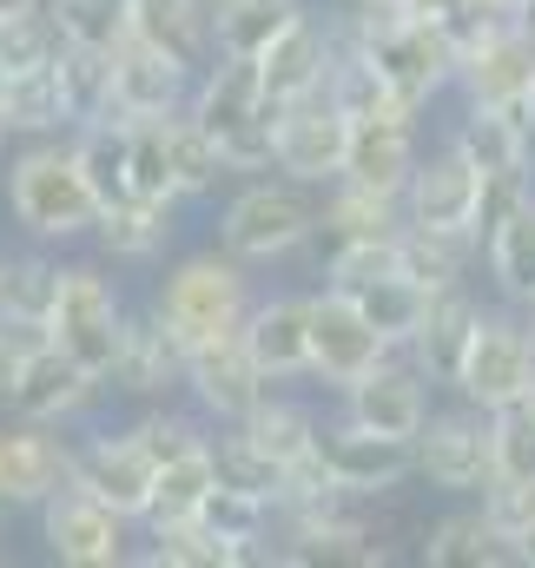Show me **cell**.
Listing matches in <instances>:
<instances>
[{
  "instance_id": "1",
  "label": "cell",
  "mask_w": 535,
  "mask_h": 568,
  "mask_svg": "<svg viewBox=\"0 0 535 568\" xmlns=\"http://www.w3.org/2000/svg\"><path fill=\"white\" fill-rule=\"evenodd\" d=\"M331 20H337V40H344L351 53H364V60L384 73V87H391V100H397L403 113L423 120L430 100H443V93L456 87V47H450L430 20H410L391 0L331 7Z\"/></svg>"
},
{
  "instance_id": "2",
  "label": "cell",
  "mask_w": 535,
  "mask_h": 568,
  "mask_svg": "<svg viewBox=\"0 0 535 568\" xmlns=\"http://www.w3.org/2000/svg\"><path fill=\"white\" fill-rule=\"evenodd\" d=\"M100 192L87 185V165L73 152V133L27 140L7 159V219L27 232V245H87L100 225Z\"/></svg>"
},
{
  "instance_id": "3",
  "label": "cell",
  "mask_w": 535,
  "mask_h": 568,
  "mask_svg": "<svg viewBox=\"0 0 535 568\" xmlns=\"http://www.w3.org/2000/svg\"><path fill=\"white\" fill-rule=\"evenodd\" d=\"M252 304H259L252 265L232 258L225 245H205V252H185L179 265H165V278H159L145 311L192 351V344H212V337L245 331Z\"/></svg>"
},
{
  "instance_id": "4",
  "label": "cell",
  "mask_w": 535,
  "mask_h": 568,
  "mask_svg": "<svg viewBox=\"0 0 535 568\" xmlns=\"http://www.w3.org/2000/svg\"><path fill=\"white\" fill-rule=\"evenodd\" d=\"M317 239V185H297L284 172H252L225 205H219V245L245 258L252 272L284 265Z\"/></svg>"
},
{
  "instance_id": "5",
  "label": "cell",
  "mask_w": 535,
  "mask_h": 568,
  "mask_svg": "<svg viewBox=\"0 0 535 568\" xmlns=\"http://www.w3.org/2000/svg\"><path fill=\"white\" fill-rule=\"evenodd\" d=\"M192 120L219 140L232 179H252L271 172V120L277 106L259 87V60H212L192 87Z\"/></svg>"
},
{
  "instance_id": "6",
  "label": "cell",
  "mask_w": 535,
  "mask_h": 568,
  "mask_svg": "<svg viewBox=\"0 0 535 568\" xmlns=\"http://www.w3.org/2000/svg\"><path fill=\"white\" fill-rule=\"evenodd\" d=\"M127 324H133V311H127L120 284L107 278V265H93V258L60 265V291H53V311H47V331H53L60 351H73L87 371L107 377L120 344H127Z\"/></svg>"
},
{
  "instance_id": "7",
  "label": "cell",
  "mask_w": 535,
  "mask_h": 568,
  "mask_svg": "<svg viewBox=\"0 0 535 568\" xmlns=\"http://www.w3.org/2000/svg\"><path fill=\"white\" fill-rule=\"evenodd\" d=\"M410 443H416V476L456 503H476L496 483V429H489V410L470 397L436 404Z\"/></svg>"
},
{
  "instance_id": "8",
  "label": "cell",
  "mask_w": 535,
  "mask_h": 568,
  "mask_svg": "<svg viewBox=\"0 0 535 568\" xmlns=\"http://www.w3.org/2000/svg\"><path fill=\"white\" fill-rule=\"evenodd\" d=\"M529 377H535V337H529V317L516 304H483L470 344H463V364H456V397L483 404V410H509L529 397Z\"/></svg>"
},
{
  "instance_id": "9",
  "label": "cell",
  "mask_w": 535,
  "mask_h": 568,
  "mask_svg": "<svg viewBox=\"0 0 535 568\" xmlns=\"http://www.w3.org/2000/svg\"><path fill=\"white\" fill-rule=\"evenodd\" d=\"M40 542H47V556L67 568H127L139 556L133 549V529L120 509H107L100 496H87V489H60V496H47L40 509Z\"/></svg>"
},
{
  "instance_id": "10",
  "label": "cell",
  "mask_w": 535,
  "mask_h": 568,
  "mask_svg": "<svg viewBox=\"0 0 535 568\" xmlns=\"http://www.w3.org/2000/svg\"><path fill=\"white\" fill-rule=\"evenodd\" d=\"M344 152H351V113L331 93L277 106V120H271V172L324 192L344 172Z\"/></svg>"
},
{
  "instance_id": "11",
  "label": "cell",
  "mask_w": 535,
  "mask_h": 568,
  "mask_svg": "<svg viewBox=\"0 0 535 568\" xmlns=\"http://www.w3.org/2000/svg\"><path fill=\"white\" fill-rule=\"evenodd\" d=\"M317 463L331 469V483L344 496L377 503V496H391V489H403L416 476V443L410 436H384V429H364L337 410L331 424L317 429Z\"/></svg>"
},
{
  "instance_id": "12",
  "label": "cell",
  "mask_w": 535,
  "mask_h": 568,
  "mask_svg": "<svg viewBox=\"0 0 535 568\" xmlns=\"http://www.w3.org/2000/svg\"><path fill=\"white\" fill-rule=\"evenodd\" d=\"M100 397H107V377L100 371H87L73 351H60V344H40V351H27L20 364H13V384H7V410L13 417H33V424H80L87 410H100Z\"/></svg>"
},
{
  "instance_id": "13",
  "label": "cell",
  "mask_w": 535,
  "mask_h": 568,
  "mask_svg": "<svg viewBox=\"0 0 535 568\" xmlns=\"http://www.w3.org/2000/svg\"><path fill=\"white\" fill-rule=\"evenodd\" d=\"M73 489L100 496V503L120 509L127 523H145L152 489H159V456L133 436V424L127 429H93V436L73 443Z\"/></svg>"
},
{
  "instance_id": "14",
  "label": "cell",
  "mask_w": 535,
  "mask_h": 568,
  "mask_svg": "<svg viewBox=\"0 0 535 568\" xmlns=\"http://www.w3.org/2000/svg\"><path fill=\"white\" fill-rule=\"evenodd\" d=\"M476 212H483V172L443 133L416 159V172L403 185V225H416V232H476Z\"/></svg>"
},
{
  "instance_id": "15",
  "label": "cell",
  "mask_w": 535,
  "mask_h": 568,
  "mask_svg": "<svg viewBox=\"0 0 535 568\" xmlns=\"http://www.w3.org/2000/svg\"><path fill=\"white\" fill-rule=\"evenodd\" d=\"M185 404L205 417L212 429L239 424V417H252L259 410V397H265V371L252 364V351H245V331H232V337H212V344H192L185 351Z\"/></svg>"
},
{
  "instance_id": "16",
  "label": "cell",
  "mask_w": 535,
  "mask_h": 568,
  "mask_svg": "<svg viewBox=\"0 0 535 568\" xmlns=\"http://www.w3.org/2000/svg\"><path fill=\"white\" fill-rule=\"evenodd\" d=\"M391 357V344L377 337V324L331 284L311 291V384L324 390H344L357 384L364 371H377Z\"/></svg>"
},
{
  "instance_id": "17",
  "label": "cell",
  "mask_w": 535,
  "mask_h": 568,
  "mask_svg": "<svg viewBox=\"0 0 535 568\" xmlns=\"http://www.w3.org/2000/svg\"><path fill=\"white\" fill-rule=\"evenodd\" d=\"M67 483H73V436H60V424H33L7 410L0 417V503L40 509Z\"/></svg>"
},
{
  "instance_id": "18",
  "label": "cell",
  "mask_w": 535,
  "mask_h": 568,
  "mask_svg": "<svg viewBox=\"0 0 535 568\" xmlns=\"http://www.w3.org/2000/svg\"><path fill=\"white\" fill-rule=\"evenodd\" d=\"M463 106H529L535 93V20H496L456 60Z\"/></svg>"
},
{
  "instance_id": "19",
  "label": "cell",
  "mask_w": 535,
  "mask_h": 568,
  "mask_svg": "<svg viewBox=\"0 0 535 568\" xmlns=\"http://www.w3.org/2000/svg\"><path fill=\"white\" fill-rule=\"evenodd\" d=\"M331 67H337V20L304 7L265 53H259V87H265L271 106H291V100H311L331 87Z\"/></svg>"
},
{
  "instance_id": "20",
  "label": "cell",
  "mask_w": 535,
  "mask_h": 568,
  "mask_svg": "<svg viewBox=\"0 0 535 568\" xmlns=\"http://www.w3.org/2000/svg\"><path fill=\"white\" fill-rule=\"evenodd\" d=\"M430 390H436V384L416 371V357H410V351H391L377 371H364L357 384L337 390V410L364 429H384V436H416L423 417L436 410Z\"/></svg>"
},
{
  "instance_id": "21",
  "label": "cell",
  "mask_w": 535,
  "mask_h": 568,
  "mask_svg": "<svg viewBox=\"0 0 535 568\" xmlns=\"http://www.w3.org/2000/svg\"><path fill=\"white\" fill-rule=\"evenodd\" d=\"M192 87H199L192 67H179L172 53L145 47L133 33L113 47V120H165V113H185L192 106Z\"/></svg>"
},
{
  "instance_id": "22",
  "label": "cell",
  "mask_w": 535,
  "mask_h": 568,
  "mask_svg": "<svg viewBox=\"0 0 535 568\" xmlns=\"http://www.w3.org/2000/svg\"><path fill=\"white\" fill-rule=\"evenodd\" d=\"M245 351L265 371V384L311 377V291H265L245 317Z\"/></svg>"
},
{
  "instance_id": "23",
  "label": "cell",
  "mask_w": 535,
  "mask_h": 568,
  "mask_svg": "<svg viewBox=\"0 0 535 568\" xmlns=\"http://www.w3.org/2000/svg\"><path fill=\"white\" fill-rule=\"evenodd\" d=\"M179 384H185V344L152 311H139L133 324H127V344H120L113 371H107V390L133 397V404H165Z\"/></svg>"
},
{
  "instance_id": "24",
  "label": "cell",
  "mask_w": 535,
  "mask_h": 568,
  "mask_svg": "<svg viewBox=\"0 0 535 568\" xmlns=\"http://www.w3.org/2000/svg\"><path fill=\"white\" fill-rule=\"evenodd\" d=\"M423 159V133L410 113H371V120H351V152H344V172L351 185H371V192H397L410 185Z\"/></svg>"
},
{
  "instance_id": "25",
  "label": "cell",
  "mask_w": 535,
  "mask_h": 568,
  "mask_svg": "<svg viewBox=\"0 0 535 568\" xmlns=\"http://www.w3.org/2000/svg\"><path fill=\"white\" fill-rule=\"evenodd\" d=\"M172 239H179V199H120L93 225L100 258L107 265H133V272L139 265H165Z\"/></svg>"
},
{
  "instance_id": "26",
  "label": "cell",
  "mask_w": 535,
  "mask_h": 568,
  "mask_svg": "<svg viewBox=\"0 0 535 568\" xmlns=\"http://www.w3.org/2000/svg\"><path fill=\"white\" fill-rule=\"evenodd\" d=\"M476 317H483L476 284L430 291V311H423V324H416V337H410V357H416V371H423L436 390H450V384H456V364H463V344H470Z\"/></svg>"
},
{
  "instance_id": "27",
  "label": "cell",
  "mask_w": 535,
  "mask_h": 568,
  "mask_svg": "<svg viewBox=\"0 0 535 568\" xmlns=\"http://www.w3.org/2000/svg\"><path fill=\"white\" fill-rule=\"evenodd\" d=\"M127 33L172 53L179 67L205 73L219 60L212 47V0H127Z\"/></svg>"
},
{
  "instance_id": "28",
  "label": "cell",
  "mask_w": 535,
  "mask_h": 568,
  "mask_svg": "<svg viewBox=\"0 0 535 568\" xmlns=\"http://www.w3.org/2000/svg\"><path fill=\"white\" fill-rule=\"evenodd\" d=\"M476 245H483V278H489V291L503 304L529 311L535 304V192L516 199Z\"/></svg>"
},
{
  "instance_id": "29",
  "label": "cell",
  "mask_w": 535,
  "mask_h": 568,
  "mask_svg": "<svg viewBox=\"0 0 535 568\" xmlns=\"http://www.w3.org/2000/svg\"><path fill=\"white\" fill-rule=\"evenodd\" d=\"M450 140L470 152V165L483 179L496 172H535V133H529V113L523 106H463V120L450 126Z\"/></svg>"
},
{
  "instance_id": "30",
  "label": "cell",
  "mask_w": 535,
  "mask_h": 568,
  "mask_svg": "<svg viewBox=\"0 0 535 568\" xmlns=\"http://www.w3.org/2000/svg\"><path fill=\"white\" fill-rule=\"evenodd\" d=\"M225 429H239L259 456H271V463L291 476V469L317 449V429H324V417H317L304 397H291L284 384H271L265 397H259V410H252V417H239V424H225Z\"/></svg>"
},
{
  "instance_id": "31",
  "label": "cell",
  "mask_w": 535,
  "mask_h": 568,
  "mask_svg": "<svg viewBox=\"0 0 535 568\" xmlns=\"http://www.w3.org/2000/svg\"><path fill=\"white\" fill-rule=\"evenodd\" d=\"M397 232H403L397 192H371V185H351V179H331L317 192V239H324V252L351 245V239H397Z\"/></svg>"
},
{
  "instance_id": "32",
  "label": "cell",
  "mask_w": 535,
  "mask_h": 568,
  "mask_svg": "<svg viewBox=\"0 0 535 568\" xmlns=\"http://www.w3.org/2000/svg\"><path fill=\"white\" fill-rule=\"evenodd\" d=\"M430 568H516V549H509V536L489 523V509L483 503H470V509H450L443 523H430V536H423V549H416Z\"/></svg>"
},
{
  "instance_id": "33",
  "label": "cell",
  "mask_w": 535,
  "mask_h": 568,
  "mask_svg": "<svg viewBox=\"0 0 535 568\" xmlns=\"http://www.w3.org/2000/svg\"><path fill=\"white\" fill-rule=\"evenodd\" d=\"M53 87H60V120H67V133H80V126H93V120H113V47L60 40Z\"/></svg>"
},
{
  "instance_id": "34",
  "label": "cell",
  "mask_w": 535,
  "mask_h": 568,
  "mask_svg": "<svg viewBox=\"0 0 535 568\" xmlns=\"http://www.w3.org/2000/svg\"><path fill=\"white\" fill-rule=\"evenodd\" d=\"M304 7L311 0H212V47H219V60H259Z\"/></svg>"
},
{
  "instance_id": "35",
  "label": "cell",
  "mask_w": 535,
  "mask_h": 568,
  "mask_svg": "<svg viewBox=\"0 0 535 568\" xmlns=\"http://www.w3.org/2000/svg\"><path fill=\"white\" fill-rule=\"evenodd\" d=\"M165 159H172V192L179 199H205V192H219L232 179L219 140L192 120V106L185 113H165Z\"/></svg>"
},
{
  "instance_id": "36",
  "label": "cell",
  "mask_w": 535,
  "mask_h": 568,
  "mask_svg": "<svg viewBox=\"0 0 535 568\" xmlns=\"http://www.w3.org/2000/svg\"><path fill=\"white\" fill-rule=\"evenodd\" d=\"M483 265L476 232H416L403 225V272L423 291H450V284H476L470 272Z\"/></svg>"
},
{
  "instance_id": "37",
  "label": "cell",
  "mask_w": 535,
  "mask_h": 568,
  "mask_svg": "<svg viewBox=\"0 0 535 568\" xmlns=\"http://www.w3.org/2000/svg\"><path fill=\"white\" fill-rule=\"evenodd\" d=\"M133 562L145 568H239V549L225 536H212L199 516H179V523H145V549Z\"/></svg>"
},
{
  "instance_id": "38",
  "label": "cell",
  "mask_w": 535,
  "mask_h": 568,
  "mask_svg": "<svg viewBox=\"0 0 535 568\" xmlns=\"http://www.w3.org/2000/svg\"><path fill=\"white\" fill-rule=\"evenodd\" d=\"M371 324H377V337L391 344V351H410V337H416V324H423V311H430V291L410 278V272H391V278L377 284H357V291H344Z\"/></svg>"
},
{
  "instance_id": "39",
  "label": "cell",
  "mask_w": 535,
  "mask_h": 568,
  "mask_svg": "<svg viewBox=\"0 0 535 568\" xmlns=\"http://www.w3.org/2000/svg\"><path fill=\"white\" fill-rule=\"evenodd\" d=\"M53 291H60V258H53V245H27V252H13V258L0 265V317L47 324Z\"/></svg>"
},
{
  "instance_id": "40",
  "label": "cell",
  "mask_w": 535,
  "mask_h": 568,
  "mask_svg": "<svg viewBox=\"0 0 535 568\" xmlns=\"http://www.w3.org/2000/svg\"><path fill=\"white\" fill-rule=\"evenodd\" d=\"M0 113H7L13 140H53V133H67L53 67H33V73H0Z\"/></svg>"
},
{
  "instance_id": "41",
  "label": "cell",
  "mask_w": 535,
  "mask_h": 568,
  "mask_svg": "<svg viewBox=\"0 0 535 568\" xmlns=\"http://www.w3.org/2000/svg\"><path fill=\"white\" fill-rule=\"evenodd\" d=\"M219 489V463H212V443L205 449H185L159 469V489H152V509L145 523H179V516H199V503ZM139 523V529H145Z\"/></svg>"
},
{
  "instance_id": "42",
  "label": "cell",
  "mask_w": 535,
  "mask_h": 568,
  "mask_svg": "<svg viewBox=\"0 0 535 568\" xmlns=\"http://www.w3.org/2000/svg\"><path fill=\"white\" fill-rule=\"evenodd\" d=\"M60 60V27L47 7H27V13H7L0 20V73H33V67H53Z\"/></svg>"
},
{
  "instance_id": "43",
  "label": "cell",
  "mask_w": 535,
  "mask_h": 568,
  "mask_svg": "<svg viewBox=\"0 0 535 568\" xmlns=\"http://www.w3.org/2000/svg\"><path fill=\"white\" fill-rule=\"evenodd\" d=\"M351 120H371V113H403L397 100H391V87H384V73L364 60V53H351L344 40H337V67H331V87H324ZM416 120V113H410Z\"/></svg>"
},
{
  "instance_id": "44",
  "label": "cell",
  "mask_w": 535,
  "mask_h": 568,
  "mask_svg": "<svg viewBox=\"0 0 535 568\" xmlns=\"http://www.w3.org/2000/svg\"><path fill=\"white\" fill-rule=\"evenodd\" d=\"M403 272V232L397 239H351V245H331L324 252V284L331 291H357V284H377Z\"/></svg>"
},
{
  "instance_id": "45",
  "label": "cell",
  "mask_w": 535,
  "mask_h": 568,
  "mask_svg": "<svg viewBox=\"0 0 535 568\" xmlns=\"http://www.w3.org/2000/svg\"><path fill=\"white\" fill-rule=\"evenodd\" d=\"M133 436L152 449V456H159V469H165L172 456L205 449V443H212V424H205L192 404H185V410H179V404H145V410L133 417Z\"/></svg>"
},
{
  "instance_id": "46",
  "label": "cell",
  "mask_w": 535,
  "mask_h": 568,
  "mask_svg": "<svg viewBox=\"0 0 535 568\" xmlns=\"http://www.w3.org/2000/svg\"><path fill=\"white\" fill-rule=\"evenodd\" d=\"M60 27V40L80 47H120L127 40V0H40Z\"/></svg>"
},
{
  "instance_id": "47",
  "label": "cell",
  "mask_w": 535,
  "mask_h": 568,
  "mask_svg": "<svg viewBox=\"0 0 535 568\" xmlns=\"http://www.w3.org/2000/svg\"><path fill=\"white\" fill-rule=\"evenodd\" d=\"M489 429H496V483L535 489V410L529 404L489 410Z\"/></svg>"
},
{
  "instance_id": "48",
  "label": "cell",
  "mask_w": 535,
  "mask_h": 568,
  "mask_svg": "<svg viewBox=\"0 0 535 568\" xmlns=\"http://www.w3.org/2000/svg\"><path fill=\"white\" fill-rule=\"evenodd\" d=\"M212 463H219V483H239L252 496H271L277 503V489H284V469L271 456H259L239 429H212Z\"/></svg>"
},
{
  "instance_id": "49",
  "label": "cell",
  "mask_w": 535,
  "mask_h": 568,
  "mask_svg": "<svg viewBox=\"0 0 535 568\" xmlns=\"http://www.w3.org/2000/svg\"><path fill=\"white\" fill-rule=\"evenodd\" d=\"M127 126H133V199H179L172 159H165V120H127Z\"/></svg>"
},
{
  "instance_id": "50",
  "label": "cell",
  "mask_w": 535,
  "mask_h": 568,
  "mask_svg": "<svg viewBox=\"0 0 535 568\" xmlns=\"http://www.w3.org/2000/svg\"><path fill=\"white\" fill-rule=\"evenodd\" d=\"M476 503H483V509H489V523L509 536V549H516V536H523V529H535V489H516V483H489Z\"/></svg>"
},
{
  "instance_id": "51",
  "label": "cell",
  "mask_w": 535,
  "mask_h": 568,
  "mask_svg": "<svg viewBox=\"0 0 535 568\" xmlns=\"http://www.w3.org/2000/svg\"><path fill=\"white\" fill-rule=\"evenodd\" d=\"M489 13H503V20H535V0H489Z\"/></svg>"
},
{
  "instance_id": "52",
  "label": "cell",
  "mask_w": 535,
  "mask_h": 568,
  "mask_svg": "<svg viewBox=\"0 0 535 568\" xmlns=\"http://www.w3.org/2000/svg\"><path fill=\"white\" fill-rule=\"evenodd\" d=\"M13 364H20V357H13V344H7V331H0V397H7V384H13Z\"/></svg>"
},
{
  "instance_id": "53",
  "label": "cell",
  "mask_w": 535,
  "mask_h": 568,
  "mask_svg": "<svg viewBox=\"0 0 535 568\" xmlns=\"http://www.w3.org/2000/svg\"><path fill=\"white\" fill-rule=\"evenodd\" d=\"M27 7H40V0H0V20H7V13H27Z\"/></svg>"
},
{
  "instance_id": "54",
  "label": "cell",
  "mask_w": 535,
  "mask_h": 568,
  "mask_svg": "<svg viewBox=\"0 0 535 568\" xmlns=\"http://www.w3.org/2000/svg\"><path fill=\"white\" fill-rule=\"evenodd\" d=\"M7 140H13V126H7V113H0V152H7Z\"/></svg>"
},
{
  "instance_id": "55",
  "label": "cell",
  "mask_w": 535,
  "mask_h": 568,
  "mask_svg": "<svg viewBox=\"0 0 535 568\" xmlns=\"http://www.w3.org/2000/svg\"><path fill=\"white\" fill-rule=\"evenodd\" d=\"M523 113H529V133H535V93H529V106H523Z\"/></svg>"
},
{
  "instance_id": "56",
  "label": "cell",
  "mask_w": 535,
  "mask_h": 568,
  "mask_svg": "<svg viewBox=\"0 0 535 568\" xmlns=\"http://www.w3.org/2000/svg\"><path fill=\"white\" fill-rule=\"evenodd\" d=\"M523 404H529V410H535V377H529V397H523Z\"/></svg>"
},
{
  "instance_id": "57",
  "label": "cell",
  "mask_w": 535,
  "mask_h": 568,
  "mask_svg": "<svg viewBox=\"0 0 535 568\" xmlns=\"http://www.w3.org/2000/svg\"><path fill=\"white\" fill-rule=\"evenodd\" d=\"M523 317H529V337H535V304H529V311H523Z\"/></svg>"
},
{
  "instance_id": "58",
  "label": "cell",
  "mask_w": 535,
  "mask_h": 568,
  "mask_svg": "<svg viewBox=\"0 0 535 568\" xmlns=\"http://www.w3.org/2000/svg\"><path fill=\"white\" fill-rule=\"evenodd\" d=\"M331 7H364V0H331Z\"/></svg>"
},
{
  "instance_id": "59",
  "label": "cell",
  "mask_w": 535,
  "mask_h": 568,
  "mask_svg": "<svg viewBox=\"0 0 535 568\" xmlns=\"http://www.w3.org/2000/svg\"><path fill=\"white\" fill-rule=\"evenodd\" d=\"M0 265H7V252H0Z\"/></svg>"
},
{
  "instance_id": "60",
  "label": "cell",
  "mask_w": 535,
  "mask_h": 568,
  "mask_svg": "<svg viewBox=\"0 0 535 568\" xmlns=\"http://www.w3.org/2000/svg\"><path fill=\"white\" fill-rule=\"evenodd\" d=\"M0 509H7V503H0Z\"/></svg>"
}]
</instances>
